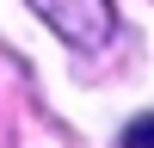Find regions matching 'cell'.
I'll use <instances>...</instances> for the list:
<instances>
[{
  "mask_svg": "<svg viewBox=\"0 0 154 148\" xmlns=\"http://www.w3.org/2000/svg\"><path fill=\"white\" fill-rule=\"evenodd\" d=\"M68 49H105L117 37V6L111 0H25Z\"/></svg>",
  "mask_w": 154,
  "mask_h": 148,
  "instance_id": "6da1fadb",
  "label": "cell"
},
{
  "mask_svg": "<svg viewBox=\"0 0 154 148\" xmlns=\"http://www.w3.org/2000/svg\"><path fill=\"white\" fill-rule=\"evenodd\" d=\"M117 148H154V111H148V117H136L130 130H123V142H117Z\"/></svg>",
  "mask_w": 154,
  "mask_h": 148,
  "instance_id": "7a4b0ae2",
  "label": "cell"
}]
</instances>
